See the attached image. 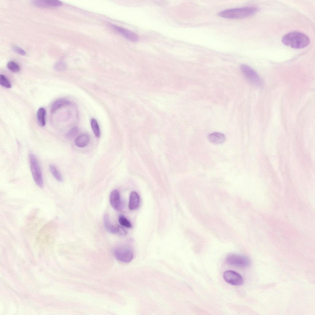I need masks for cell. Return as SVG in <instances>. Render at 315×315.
Returning <instances> with one entry per match:
<instances>
[{
	"label": "cell",
	"mask_w": 315,
	"mask_h": 315,
	"mask_svg": "<svg viewBox=\"0 0 315 315\" xmlns=\"http://www.w3.org/2000/svg\"><path fill=\"white\" fill-rule=\"evenodd\" d=\"M285 45L296 49H302L307 46L310 40L307 35L299 32H292L285 35L282 38Z\"/></svg>",
	"instance_id": "1"
},
{
	"label": "cell",
	"mask_w": 315,
	"mask_h": 315,
	"mask_svg": "<svg viewBox=\"0 0 315 315\" xmlns=\"http://www.w3.org/2000/svg\"><path fill=\"white\" fill-rule=\"evenodd\" d=\"M257 8L253 6L228 9L220 12L218 15L229 19H241L251 16L258 11Z\"/></svg>",
	"instance_id": "2"
},
{
	"label": "cell",
	"mask_w": 315,
	"mask_h": 315,
	"mask_svg": "<svg viewBox=\"0 0 315 315\" xmlns=\"http://www.w3.org/2000/svg\"><path fill=\"white\" fill-rule=\"evenodd\" d=\"M30 166L34 180L40 188L44 187V181L41 169L36 157L33 154L29 155Z\"/></svg>",
	"instance_id": "3"
},
{
	"label": "cell",
	"mask_w": 315,
	"mask_h": 315,
	"mask_svg": "<svg viewBox=\"0 0 315 315\" xmlns=\"http://www.w3.org/2000/svg\"><path fill=\"white\" fill-rule=\"evenodd\" d=\"M227 263L230 265L241 267H245L250 265L251 261L247 256L243 255L232 254L226 258Z\"/></svg>",
	"instance_id": "4"
},
{
	"label": "cell",
	"mask_w": 315,
	"mask_h": 315,
	"mask_svg": "<svg viewBox=\"0 0 315 315\" xmlns=\"http://www.w3.org/2000/svg\"><path fill=\"white\" fill-rule=\"evenodd\" d=\"M114 253L118 260L126 263L131 261L134 257L132 249L126 246H121L115 248L114 251Z\"/></svg>",
	"instance_id": "5"
},
{
	"label": "cell",
	"mask_w": 315,
	"mask_h": 315,
	"mask_svg": "<svg viewBox=\"0 0 315 315\" xmlns=\"http://www.w3.org/2000/svg\"><path fill=\"white\" fill-rule=\"evenodd\" d=\"M240 69L245 77L251 83L257 86L261 85L262 82L259 76L253 69L244 64L241 65Z\"/></svg>",
	"instance_id": "6"
},
{
	"label": "cell",
	"mask_w": 315,
	"mask_h": 315,
	"mask_svg": "<svg viewBox=\"0 0 315 315\" xmlns=\"http://www.w3.org/2000/svg\"><path fill=\"white\" fill-rule=\"evenodd\" d=\"M223 277L226 281L234 285H240L243 282L241 276L237 272L232 270H227L225 272Z\"/></svg>",
	"instance_id": "7"
},
{
	"label": "cell",
	"mask_w": 315,
	"mask_h": 315,
	"mask_svg": "<svg viewBox=\"0 0 315 315\" xmlns=\"http://www.w3.org/2000/svg\"><path fill=\"white\" fill-rule=\"evenodd\" d=\"M110 201L111 205L115 210H119L122 209V202L118 190L114 189L111 192L110 196Z\"/></svg>",
	"instance_id": "8"
},
{
	"label": "cell",
	"mask_w": 315,
	"mask_h": 315,
	"mask_svg": "<svg viewBox=\"0 0 315 315\" xmlns=\"http://www.w3.org/2000/svg\"><path fill=\"white\" fill-rule=\"evenodd\" d=\"M112 26L115 30L128 39L133 42H136L138 40V35L133 32L117 26L113 25Z\"/></svg>",
	"instance_id": "9"
},
{
	"label": "cell",
	"mask_w": 315,
	"mask_h": 315,
	"mask_svg": "<svg viewBox=\"0 0 315 315\" xmlns=\"http://www.w3.org/2000/svg\"><path fill=\"white\" fill-rule=\"evenodd\" d=\"M31 3L33 5L41 8L58 7L62 5V2L58 0H36L32 1Z\"/></svg>",
	"instance_id": "10"
},
{
	"label": "cell",
	"mask_w": 315,
	"mask_h": 315,
	"mask_svg": "<svg viewBox=\"0 0 315 315\" xmlns=\"http://www.w3.org/2000/svg\"><path fill=\"white\" fill-rule=\"evenodd\" d=\"M140 198L138 194L135 191H132L130 193L129 203V208L130 210H134L137 209L140 205Z\"/></svg>",
	"instance_id": "11"
},
{
	"label": "cell",
	"mask_w": 315,
	"mask_h": 315,
	"mask_svg": "<svg viewBox=\"0 0 315 315\" xmlns=\"http://www.w3.org/2000/svg\"><path fill=\"white\" fill-rule=\"evenodd\" d=\"M209 141L215 144H221L225 141V137L223 134L217 132L213 133L209 135L208 137Z\"/></svg>",
	"instance_id": "12"
},
{
	"label": "cell",
	"mask_w": 315,
	"mask_h": 315,
	"mask_svg": "<svg viewBox=\"0 0 315 315\" xmlns=\"http://www.w3.org/2000/svg\"><path fill=\"white\" fill-rule=\"evenodd\" d=\"M90 142V137L86 134H83L78 136L75 139L76 145L79 147H83L86 146Z\"/></svg>",
	"instance_id": "13"
},
{
	"label": "cell",
	"mask_w": 315,
	"mask_h": 315,
	"mask_svg": "<svg viewBox=\"0 0 315 315\" xmlns=\"http://www.w3.org/2000/svg\"><path fill=\"white\" fill-rule=\"evenodd\" d=\"M70 102L65 99L61 98L55 101L52 104L51 107V112L52 113H54L58 109L64 106L69 105Z\"/></svg>",
	"instance_id": "14"
},
{
	"label": "cell",
	"mask_w": 315,
	"mask_h": 315,
	"mask_svg": "<svg viewBox=\"0 0 315 315\" xmlns=\"http://www.w3.org/2000/svg\"><path fill=\"white\" fill-rule=\"evenodd\" d=\"M104 226L106 229L109 232L112 233H117V228L110 222L109 215L105 213L103 216Z\"/></svg>",
	"instance_id": "15"
},
{
	"label": "cell",
	"mask_w": 315,
	"mask_h": 315,
	"mask_svg": "<svg viewBox=\"0 0 315 315\" xmlns=\"http://www.w3.org/2000/svg\"><path fill=\"white\" fill-rule=\"evenodd\" d=\"M46 111L45 108L40 107L38 110L37 114L38 122L41 126H44L46 124Z\"/></svg>",
	"instance_id": "16"
},
{
	"label": "cell",
	"mask_w": 315,
	"mask_h": 315,
	"mask_svg": "<svg viewBox=\"0 0 315 315\" xmlns=\"http://www.w3.org/2000/svg\"><path fill=\"white\" fill-rule=\"evenodd\" d=\"M49 169L51 173L58 181L61 182L63 180V177L58 168L54 165L51 164L49 166Z\"/></svg>",
	"instance_id": "17"
},
{
	"label": "cell",
	"mask_w": 315,
	"mask_h": 315,
	"mask_svg": "<svg viewBox=\"0 0 315 315\" xmlns=\"http://www.w3.org/2000/svg\"><path fill=\"white\" fill-rule=\"evenodd\" d=\"M90 124L94 134L97 137H99L100 135V131L97 121L94 118L92 119Z\"/></svg>",
	"instance_id": "18"
},
{
	"label": "cell",
	"mask_w": 315,
	"mask_h": 315,
	"mask_svg": "<svg viewBox=\"0 0 315 315\" xmlns=\"http://www.w3.org/2000/svg\"><path fill=\"white\" fill-rule=\"evenodd\" d=\"M8 68L14 73H17L20 70L19 65L15 62L11 61L8 62L7 65Z\"/></svg>",
	"instance_id": "19"
},
{
	"label": "cell",
	"mask_w": 315,
	"mask_h": 315,
	"mask_svg": "<svg viewBox=\"0 0 315 315\" xmlns=\"http://www.w3.org/2000/svg\"><path fill=\"white\" fill-rule=\"evenodd\" d=\"M0 84L2 86L6 88H10L11 87L9 80L5 76L2 74L0 75Z\"/></svg>",
	"instance_id": "20"
},
{
	"label": "cell",
	"mask_w": 315,
	"mask_h": 315,
	"mask_svg": "<svg viewBox=\"0 0 315 315\" xmlns=\"http://www.w3.org/2000/svg\"><path fill=\"white\" fill-rule=\"evenodd\" d=\"M118 221L120 224L123 226L127 228H130L132 227V225L130 221L122 215H121L119 216Z\"/></svg>",
	"instance_id": "21"
},
{
	"label": "cell",
	"mask_w": 315,
	"mask_h": 315,
	"mask_svg": "<svg viewBox=\"0 0 315 315\" xmlns=\"http://www.w3.org/2000/svg\"><path fill=\"white\" fill-rule=\"evenodd\" d=\"M66 64L62 61L56 62L54 66V69L57 71L61 72L66 70Z\"/></svg>",
	"instance_id": "22"
},
{
	"label": "cell",
	"mask_w": 315,
	"mask_h": 315,
	"mask_svg": "<svg viewBox=\"0 0 315 315\" xmlns=\"http://www.w3.org/2000/svg\"><path fill=\"white\" fill-rule=\"evenodd\" d=\"M79 129L77 127H74L70 130L67 133L66 137L68 139L74 137L78 133Z\"/></svg>",
	"instance_id": "23"
},
{
	"label": "cell",
	"mask_w": 315,
	"mask_h": 315,
	"mask_svg": "<svg viewBox=\"0 0 315 315\" xmlns=\"http://www.w3.org/2000/svg\"><path fill=\"white\" fill-rule=\"evenodd\" d=\"M12 47L13 51L18 54L25 55L26 54L25 51L18 46L14 45H13Z\"/></svg>",
	"instance_id": "24"
},
{
	"label": "cell",
	"mask_w": 315,
	"mask_h": 315,
	"mask_svg": "<svg viewBox=\"0 0 315 315\" xmlns=\"http://www.w3.org/2000/svg\"><path fill=\"white\" fill-rule=\"evenodd\" d=\"M117 228V232H118L120 235L124 236L126 235L127 234V232L122 226L118 225V226Z\"/></svg>",
	"instance_id": "25"
}]
</instances>
